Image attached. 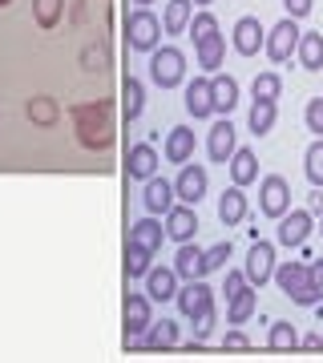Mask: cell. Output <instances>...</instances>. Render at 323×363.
Listing matches in <instances>:
<instances>
[{
    "mask_svg": "<svg viewBox=\"0 0 323 363\" xmlns=\"http://www.w3.org/2000/svg\"><path fill=\"white\" fill-rule=\"evenodd\" d=\"M146 295H150V303H170V298L178 295V274H174V267H150L146 271Z\"/></svg>",
    "mask_w": 323,
    "mask_h": 363,
    "instance_id": "cell-15",
    "label": "cell"
},
{
    "mask_svg": "<svg viewBox=\"0 0 323 363\" xmlns=\"http://www.w3.org/2000/svg\"><path fill=\"white\" fill-rule=\"evenodd\" d=\"M194 52H198V69L214 77V73L222 69V57H226V37L214 33V37H207L202 45H194Z\"/></svg>",
    "mask_w": 323,
    "mask_h": 363,
    "instance_id": "cell-22",
    "label": "cell"
},
{
    "mask_svg": "<svg viewBox=\"0 0 323 363\" xmlns=\"http://www.w3.org/2000/svg\"><path fill=\"white\" fill-rule=\"evenodd\" d=\"M73 117V130H77V142L93 154H109L117 142V125H114V105L109 101H81L69 109Z\"/></svg>",
    "mask_w": 323,
    "mask_h": 363,
    "instance_id": "cell-1",
    "label": "cell"
},
{
    "mask_svg": "<svg viewBox=\"0 0 323 363\" xmlns=\"http://www.w3.org/2000/svg\"><path fill=\"white\" fill-rule=\"evenodd\" d=\"M65 13V0H33V21L40 28H57Z\"/></svg>",
    "mask_w": 323,
    "mask_h": 363,
    "instance_id": "cell-35",
    "label": "cell"
},
{
    "mask_svg": "<svg viewBox=\"0 0 323 363\" xmlns=\"http://www.w3.org/2000/svg\"><path fill=\"white\" fill-rule=\"evenodd\" d=\"M303 169H307V182L315 190H323V138L307 145V154H303Z\"/></svg>",
    "mask_w": 323,
    "mask_h": 363,
    "instance_id": "cell-34",
    "label": "cell"
},
{
    "mask_svg": "<svg viewBox=\"0 0 323 363\" xmlns=\"http://www.w3.org/2000/svg\"><path fill=\"white\" fill-rule=\"evenodd\" d=\"M194 150H198V138H194V130H186V125H174V130L166 133V162H174V166H186L194 157Z\"/></svg>",
    "mask_w": 323,
    "mask_h": 363,
    "instance_id": "cell-17",
    "label": "cell"
},
{
    "mask_svg": "<svg viewBox=\"0 0 323 363\" xmlns=\"http://www.w3.org/2000/svg\"><path fill=\"white\" fill-rule=\"evenodd\" d=\"M307 271H311V283H315V286H323V255H319L315 262H307Z\"/></svg>",
    "mask_w": 323,
    "mask_h": 363,
    "instance_id": "cell-44",
    "label": "cell"
},
{
    "mask_svg": "<svg viewBox=\"0 0 323 363\" xmlns=\"http://www.w3.org/2000/svg\"><path fill=\"white\" fill-rule=\"evenodd\" d=\"M174 274H178V279H186V283H190V279H202V250L194 247V242H178V255H174Z\"/></svg>",
    "mask_w": 323,
    "mask_h": 363,
    "instance_id": "cell-24",
    "label": "cell"
},
{
    "mask_svg": "<svg viewBox=\"0 0 323 363\" xmlns=\"http://www.w3.org/2000/svg\"><path fill=\"white\" fill-rule=\"evenodd\" d=\"M315 230V218H311V210H287L283 218H279V230L275 238L283 242V247H303Z\"/></svg>",
    "mask_w": 323,
    "mask_h": 363,
    "instance_id": "cell-10",
    "label": "cell"
},
{
    "mask_svg": "<svg viewBox=\"0 0 323 363\" xmlns=\"http://www.w3.org/2000/svg\"><path fill=\"white\" fill-rule=\"evenodd\" d=\"M142 105H146L142 81H138V77H126V81H121V109H126L129 121H133V117H142Z\"/></svg>",
    "mask_w": 323,
    "mask_h": 363,
    "instance_id": "cell-33",
    "label": "cell"
},
{
    "mask_svg": "<svg viewBox=\"0 0 323 363\" xmlns=\"http://www.w3.org/2000/svg\"><path fill=\"white\" fill-rule=\"evenodd\" d=\"M9 4H13V0H0V9H9Z\"/></svg>",
    "mask_w": 323,
    "mask_h": 363,
    "instance_id": "cell-47",
    "label": "cell"
},
{
    "mask_svg": "<svg viewBox=\"0 0 323 363\" xmlns=\"http://www.w3.org/2000/svg\"><path fill=\"white\" fill-rule=\"evenodd\" d=\"M303 121H307V130L315 133V138H323V97H311V101H307Z\"/></svg>",
    "mask_w": 323,
    "mask_h": 363,
    "instance_id": "cell-41",
    "label": "cell"
},
{
    "mask_svg": "<svg viewBox=\"0 0 323 363\" xmlns=\"http://www.w3.org/2000/svg\"><path fill=\"white\" fill-rule=\"evenodd\" d=\"M162 238H166V226H162V222H154V218H142V222H133V226H129L126 242H133V247H142V250H150V255H158V250H162Z\"/></svg>",
    "mask_w": 323,
    "mask_h": 363,
    "instance_id": "cell-21",
    "label": "cell"
},
{
    "mask_svg": "<svg viewBox=\"0 0 323 363\" xmlns=\"http://www.w3.org/2000/svg\"><path fill=\"white\" fill-rule=\"evenodd\" d=\"M194 234H198V214H194V206H170L166 210V238H174V242H190Z\"/></svg>",
    "mask_w": 323,
    "mask_h": 363,
    "instance_id": "cell-16",
    "label": "cell"
},
{
    "mask_svg": "<svg viewBox=\"0 0 323 363\" xmlns=\"http://www.w3.org/2000/svg\"><path fill=\"white\" fill-rule=\"evenodd\" d=\"M267 347H271V351H295V347H299V331H295V323H287V319H279V323H271V335H267Z\"/></svg>",
    "mask_w": 323,
    "mask_h": 363,
    "instance_id": "cell-32",
    "label": "cell"
},
{
    "mask_svg": "<svg viewBox=\"0 0 323 363\" xmlns=\"http://www.w3.org/2000/svg\"><path fill=\"white\" fill-rule=\"evenodd\" d=\"M263 49H267V57H271L275 65H283V61H291V52L299 49V25L291 21V16H283L279 25L267 33V40H263Z\"/></svg>",
    "mask_w": 323,
    "mask_h": 363,
    "instance_id": "cell-8",
    "label": "cell"
},
{
    "mask_svg": "<svg viewBox=\"0 0 323 363\" xmlns=\"http://www.w3.org/2000/svg\"><path fill=\"white\" fill-rule=\"evenodd\" d=\"M81 69H85V73H105V69H109V52H105L102 45H89V49L81 52Z\"/></svg>",
    "mask_w": 323,
    "mask_h": 363,
    "instance_id": "cell-40",
    "label": "cell"
},
{
    "mask_svg": "<svg viewBox=\"0 0 323 363\" xmlns=\"http://www.w3.org/2000/svg\"><path fill=\"white\" fill-rule=\"evenodd\" d=\"M271 279L279 283V291H283L295 307H315V303L323 298V286L311 283L307 262H283V267H275Z\"/></svg>",
    "mask_w": 323,
    "mask_h": 363,
    "instance_id": "cell-2",
    "label": "cell"
},
{
    "mask_svg": "<svg viewBox=\"0 0 323 363\" xmlns=\"http://www.w3.org/2000/svg\"><path fill=\"white\" fill-rule=\"evenodd\" d=\"M150 77H154L158 89H178L182 81H186V57H182V49L162 45V49L150 52Z\"/></svg>",
    "mask_w": 323,
    "mask_h": 363,
    "instance_id": "cell-4",
    "label": "cell"
},
{
    "mask_svg": "<svg viewBox=\"0 0 323 363\" xmlns=\"http://www.w3.org/2000/svg\"><path fill=\"white\" fill-rule=\"evenodd\" d=\"M190 16H194V0H166V13H162V33H170V37L186 33Z\"/></svg>",
    "mask_w": 323,
    "mask_h": 363,
    "instance_id": "cell-26",
    "label": "cell"
},
{
    "mask_svg": "<svg viewBox=\"0 0 323 363\" xmlns=\"http://www.w3.org/2000/svg\"><path fill=\"white\" fill-rule=\"evenodd\" d=\"M186 33L194 37V45H202L207 37H214V33H219V21H214L210 13H198V16H190V25H186Z\"/></svg>",
    "mask_w": 323,
    "mask_h": 363,
    "instance_id": "cell-38",
    "label": "cell"
},
{
    "mask_svg": "<svg viewBox=\"0 0 323 363\" xmlns=\"http://www.w3.org/2000/svg\"><path fill=\"white\" fill-rule=\"evenodd\" d=\"M126 40L133 52H154L158 40H162V21H158L150 9H138V13L126 16Z\"/></svg>",
    "mask_w": 323,
    "mask_h": 363,
    "instance_id": "cell-5",
    "label": "cell"
},
{
    "mask_svg": "<svg viewBox=\"0 0 323 363\" xmlns=\"http://www.w3.org/2000/svg\"><path fill=\"white\" fill-rule=\"evenodd\" d=\"M299 343H303L307 351H319V347H323V335H315V331H311V335H303Z\"/></svg>",
    "mask_w": 323,
    "mask_h": 363,
    "instance_id": "cell-45",
    "label": "cell"
},
{
    "mask_svg": "<svg viewBox=\"0 0 323 363\" xmlns=\"http://www.w3.org/2000/svg\"><path fill=\"white\" fill-rule=\"evenodd\" d=\"M311 4H315V0H283V9H287L291 21H303V16L311 13Z\"/></svg>",
    "mask_w": 323,
    "mask_h": 363,
    "instance_id": "cell-42",
    "label": "cell"
},
{
    "mask_svg": "<svg viewBox=\"0 0 323 363\" xmlns=\"http://www.w3.org/2000/svg\"><path fill=\"white\" fill-rule=\"evenodd\" d=\"M226 166H231V182H234V186H251V182H258V157H255V150H234Z\"/></svg>",
    "mask_w": 323,
    "mask_h": 363,
    "instance_id": "cell-27",
    "label": "cell"
},
{
    "mask_svg": "<svg viewBox=\"0 0 323 363\" xmlns=\"http://www.w3.org/2000/svg\"><path fill=\"white\" fill-rule=\"evenodd\" d=\"M170 351V347H178V323H174V319H162V323H150L146 327V335L142 339H133V343H129V351Z\"/></svg>",
    "mask_w": 323,
    "mask_h": 363,
    "instance_id": "cell-12",
    "label": "cell"
},
{
    "mask_svg": "<svg viewBox=\"0 0 323 363\" xmlns=\"http://www.w3.org/2000/svg\"><path fill=\"white\" fill-rule=\"evenodd\" d=\"M319 323H323V315H319Z\"/></svg>",
    "mask_w": 323,
    "mask_h": 363,
    "instance_id": "cell-51",
    "label": "cell"
},
{
    "mask_svg": "<svg viewBox=\"0 0 323 363\" xmlns=\"http://www.w3.org/2000/svg\"><path fill=\"white\" fill-rule=\"evenodd\" d=\"M150 323H154V311H150V295L126 291V303H121V347L129 351V343H133V339H142Z\"/></svg>",
    "mask_w": 323,
    "mask_h": 363,
    "instance_id": "cell-3",
    "label": "cell"
},
{
    "mask_svg": "<svg viewBox=\"0 0 323 363\" xmlns=\"http://www.w3.org/2000/svg\"><path fill=\"white\" fill-rule=\"evenodd\" d=\"M210 105H214V113L231 117V109L239 105V81L214 73V77H210Z\"/></svg>",
    "mask_w": 323,
    "mask_h": 363,
    "instance_id": "cell-20",
    "label": "cell"
},
{
    "mask_svg": "<svg viewBox=\"0 0 323 363\" xmlns=\"http://www.w3.org/2000/svg\"><path fill=\"white\" fill-rule=\"evenodd\" d=\"M150 250L133 247V242H126V279H146V271H150Z\"/></svg>",
    "mask_w": 323,
    "mask_h": 363,
    "instance_id": "cell-37",
    "label": "cell"
},
{
    "mask_svg": "<svg viewBox=\"0 0 323 363\" xmlns=\"http://www.w3.org/2000/svg\"><path fill=\"white\" fill-rule=\"evenodd\" d=\"M275 117H279V105H275V101H255V105H251L246 125H251L255 138H267V133L275 130Z\"/></svg>",
    "mask_w": 323,
    "mask_h": 363,
    "instance_id": "cell-31",
    "label": "cell"
},
{
    "mask_svg": "<svg viewBox=\"0 0 323 363\" xmlns=\"http://www.w3.org/2000/svg\"><path fill=\"white\" fill-rule=\"evenodd\" d=\"M307 210H311V214H319V210H323V190H315V194H307Z\"/></svg>",
    "mask_w": 323,
    "mask_h": 363,
    "instance_id": "cell-46",
    "label": "cell"
},
{
    "mask_svg": "<svg viewBox=\"0 0 323 363\" xmlns=\"http://www.w3.org/2000/svg\"><path fill=\"white\" fill-rule=\"evenodd\" d=\"M243 218H246V194H243V186L222 190V198H219V222H222V226H239Z\"/></svg>",
    "mask_w": 323,
    "mask_h": 363,
    "instance_id": "cell-23",
    "label": "cell"
},
{
    "mask_svg": "<svg viewBox=\"0 0 323 363\" xmlns=\"http://www.w3.org/2000/svg\"><path fill=\"white\" fill-rule=\"evenodd\" d=\"M194 4H210V0H194Z\"/></svg>",
    "mask_w": 323,
    "mask_h": 363,
    "instance_id": "cell-49",
    "label": "cell"
},
{
    "mask_svg": "<svg viewBox=\"0 0 323 363\" xmlns=\"http://www.w3.org/2000/svg\"><path fill=\"white\" fill-rule=\"evenodd\" d=\"M207 150H210V162H219V166H226V162H231V154L239 150V145H234V125H231V117H219V121L210 125Z\"/></svg>",
    "mask_w": 323,
    "mask_h": 363,
    "instance_id": "cell-14",
    "label": "cell"
},
{
    "mask_svg": "<svg viewBox=\"0 0 323 363\" xmlns=\"http://www.w3.org/2000/svg\"><path fill=\"white\" fill-rule=\"evenodd\" d=\"M142 206L150 210V214H166L170 206H174V182L166 178H146V190H142Z\"/></svg>",
    "mask_w": 323,
    "mask_h": 363,
    "instance_id": "cell-18",
    "label": "cell"
},
{
    "mask_svg": "<svg viewBox=\"0 0 323 363\" xmlns=\"http://www.w3.org/2000/svg\"><path fill=\"white\" fill-rule=\"evenodd\" d=\"M126 174H129V178H138V182L154 178V174H158V154H154V145H150V142H142V145H129Z\"/></svg>",
    "mask_w": 323,
    "mask_h": 363,
    "instance_id": "cell-19",
    "label": "cell"
},
{
    "mask_svg": "<svg viewBox=\"0 0 323 363\" xmlns=\"http://www.w3.org/2000/svg\"><path fill=\"white\" fill-rule=\"evenodd\" d=\"M222 347H231V351H239V347H251V339H246L243 331H226V335H222Z\"/></svg>",
    "mask_w": 323,
    "mask_h": 363,
    "instance_id": "cell-43",
    "label": "cell"
},
{
    "mask_svg": "<svg viewBox=\"0 0 323 363\" xmlns=\"http://www.w3.org/2000/svg\"><path fill=\"white\" fill-rule=\"evenodd\" d=\"M319 234H323V210H319Z\"/></svg>",
    "mask_w": 323,
    "mask_h": 363,
    "instance_id": "cell-48",
    "label": "cell"
},
{
    "mask_svg": "<svg viewBox=\"0 0 323 363\" xmlns=\"http://www.w3.org/2000/svg\"><path fill=\"white\" fill-rule=\"evenodd\" d=\"M226 259H231V238L226 242H214L210 250H202V271H219V267H226Z\"/></svg>",
    "mask_w": 323,
    "mask_h": 363,
    "instance_id": "cell-39",
    "label": "cell"
},
{
    "mask_svg": "<svg viewBox=\"0 0 323 363\" xmlns=\"http://www.w3.org/2000/svg\"><path fill=\"white\" fill-rule=\"evenodd\" d=\"M299 65L307 69V73H319L323 69V33H299Z\"/></svg>",
    "mask_w": 323,
    "mask_h": 363,
    "instance_id": "cell-25",
    "label": "cell"
},
{
    "mask_svg": "<svg viewBox=\"0 0 323 363\" xmlns=\"http://www.w3.org/2000/svg\"><path fill=\"white\" fill-rule=\"evenodd\" d=\"M28 121H33V125H40V130H49V125H57V121H61V105L53 101V97H45V93H40V97H33V101H28Z\"/></svg>",
    "mask_w": 323,
    "mask_h": 363,
    "instance_id": "cell-29",
    "label": "cell"
},
{
    "mask_svg": "<svg viewBox=\"0 0 323 363\" xmlns=\"http://www.w3.org/2000/svg\"><path fill=\"white\" fill-rule=\"evenodd\" d=\"M186 109H190V117H210L214 113V105H210V81L207 77H194L190 85H186Z\"/></svg>",
    "mask_w": 323,
    "mask_h": 363,
    "instance_id": "cell-28",
    "label": "cell"
},
{
    "mask_svg": "<svg viewBox=\"0 0 323 363\" xmlns=\"http://www.w3.org/2000/svg\"><path fill=\"white\" fill-rule=\"evenodd\" d=\"M207 190H210V174L202 166H182V174L174 178V198H182L186 206H198L202 198H207Z\"/></svg>",
    "mask_w": 323,
    "mask_h": 363,
    "instance_id": "cell-9",
    "label": "cell"
},
{
    "mask_svg": "<svg viewBox=\"0 0 323 363\" xmlns=\"http://www.w3.org/2000/svg\"><path fill=\"white\" fill-rule=\"evenodd\" d=\"M287 210H291V182L283 174H267V178H258V214H267V218H283Z\"/></svg>",
    "mask_w": 323,
    "mask_h": 363,
    "instance_id": "cell-6",
    "label": "cell"
},
{
    "mask_svg": "<svg viewBox=\"0 0 323 363\" xmlns=\"http://www.w3.org/2000/svg\"><path fill=\"white\" fill-rule=\"evenodd\" d=\"M251 93H255V101H279L283 77H279V73H258V77L251 81Z\"/></svg>",
    "mask_w": 323,
    "mask_h": 363,
    "instance_id": "cell-36",
    "label": "cell"
},
{
    "mask_svg": "<svg viewBox=\"0 0 323 363\" xmlns=\"http://www.w3.org/2000/svg\"><path fill=\"white\" fill-rule=\"evenodd\" d=\"M138 4H142V9H146V4H150V0H138Z\"/></svg>",
    "mask_w": 323,
    "mask_h": 363,
    "instance_id": "cell-50",
    "label": "cell"
},
{
    "mask_svg": "<svg viewBox=\"0 0 323 363\" xmlns=\"http://www.w3.org/2000/svg\"><path fill=\"white\" fill-rule=\"evenodd\" d=\"M267 40V28L258 25V16H239L234 21V52L239 57H255Z\"/></svg>",
    "mask_w": 323,
    "mask_h": 363,
    "instance_id": "cell-13",
    "label": "cell"
},
{
    "mask_svg": "<svg viewBox=\"0 0 323 363\" xmlns=\"http://www.w3.org/2000/svg\"><path fill=\"white\" fill-rule=\"evenodd\" d=\"M226 303H231V307H226V323H246V319L255 315V307H258V298H255L251 286H239Z\"/></svg>",
    "mask_w": 323,
    "mask_h": 363,
    "instance_id": "cell-30",
    "label": "cell"
},
{
    "mask_svg": "<svg viewBox=\"0 0 323 363\" xmlns=\"http://www.w3.org/2000/svg\"><path fill=\"white\" fill-rule=\"evenodd\" d=\"M174 298H178L182 319H190V323H194V319H198L202 311H210V307H214V291H210V286L202 283V279H190V283L182 286V291H178Z\"/></svg>",
    "mask_w": 323,
    "mask_h": 363,
    "instance_id": "cell-11",
    "label": "cell"
},
{
    "mask_svg": "<svg viewBox=\"0 0 323 363\" xmlns=\"http://www.w3.org/2000/svg\"><path fill=\"white\" fill-rule=\"evenodd\" d=\"M243 274H246V283H251V286H267V283H271V274H275V247H271V242H263V238L251 242Z\"/></svg>",
    "mask_w": 323,
    "mask_h": 363,
    "instance_id": "cell-7",
    "label": "cell"
}]
</instances>
